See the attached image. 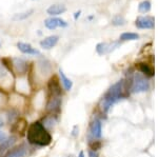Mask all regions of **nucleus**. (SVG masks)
Wrapping results in <instances>:
<instances>
[{
  "label": "nucleus",
  "instance_id": "obj_7",
  "mask_svg": "<svg viewBox=\"0 0 158 157\" xmlns=\"http://www.w3.org/2000/svg\"><path fill=\"white\" fill-rule=\"evenodd\" d=\"M44 25L47 29L54 31L57 27H67L69 23L65 20L58 18V17H50V18L44 20Z\"/></svg>",
  "mask_w": 158,
  "mask_h": 157
},
{
  "label": "nucleus",
  "instance_id": "obj_27",
  "mask_svg": "<svg viewBox=\"0 0 158 157\" xmlns=\"http://www.w3.org/2000/svg\"><path fill=\"white\" fill-rule=\"evenodd\" d=\"M80 16H81V10H79V11L74 13V15H73L74 20H75V21H77V20L79 19V17H80Z\"/></svg>",
  "mask_w": 158,
  "mask_h": 157
},
{
  "label": "nucleus",
  "instance_id": "obj_14",
  "mask_svg": "<svg viewBox=\"0 0 158 157\" xmlns=\"http://www.w3.org/2000/svg\"><path fill=\"white\" fill-rule=\"evenodd\" d=\"M12 64L16 73H18L20 75L25 74L27 72V62L22 58H14Z\"/></svg>",
  "mask_w": 158,
  "mask_h": 157
},
{
  "label": "nucleus",
  "instance_id": "obj_28",
  "mask_svg": "<svg viewBox=\"0 0 158 157\" xmlns=\"http://www.w3.org/2000/svg\"><path fill=\"white\" fill-rule=\"evenodd\" d=\"M7 135L6 132H2V131H0V143H2V141L4 140V139H6Z\"/></svg>",
  "mask_w": 158,
  "mask_h": 157
},
{
  "label": "nucleus",
  "instance_id": "obj_26",
  "mask_svg": "<svg viewBox=\"0 0 158 157\" xmlns=\"http://www.w3.org/2000/svg\"><path fill=\"white\" fill-rule=\"evenodd\" d=\"M101 148V143L98 140V139H96V140H93V143H91V150L93 151H97L98 149Z\"/></svg>",
  "mask_w": 158,
  "mask_h": 157
},
{
  "label": "nucleus",
  "instance_id": "obj_15",
  "mask_svg": "<svg viewBox=\"0 0 158 157\" xmlns=\"http://www.w3.org/2000/svg\"><path fill=\"white\" fill-rule=\"evenodd\" d=\"M65 11H67V6L64 4H52L47 9V14L50 15L51 17H57L63 14Z\"/></svg>",
  "mask_w": 158,
  "mask_h": 157
},
{
  "label": "nucleus",
  "instance_id": "obj_32",
  "mask_svg": "<svg viewBox=\"0 0 158 157\" xmlns=\"http://www.w3.org/2000/svg\"><path fill=\"white\" fill-rule=\"evenodd\" d=\"M3 125H4V121H3V119H2L1 117H0V128H2Z\"/></svg>",
  "mask_w": 158,
  "mask_h": 157
},
{
  "label": "nucleus",
  "instance_id": "obj_24",
  "mask_svg": "<svg viewBox=\"0 0 158 157\" xmlns=\"http://www.w3.org/2000/svg\"><path fill=\"white\" fill-rule=\"evenodd\" d=\"M17 119H18V112L15 110H11L7 114V120H9L10 123L15 122Z\"/></svg>",
  "mask_w": 158,
  "mask_h": 157
},
{
  "label": "nucleus",
  "instance_id": "obj_31",
  "mask_svg": "<svg viewBox=\"0 0 158 157\" xmlns=\"http://www.w3.org/2000/svg\"><path fill=\"white\" fill-rule=\"evenodd\" d=\"M78 157H85V152H83V151H80V152H79Z\"/></svg>",
  "mask_w": 158,
  "mask_h": 157
},
{
  "label": "nucleus",
  "instance_id": "obj_2",
  "mask_svg": "<svg viewBox=\"0 0 158 157\" xmlns=\"http://www.w3.org/2000/svg\"><path fill=\"white\" fill-rule=\"evenodd\" d=\"M124 90H126V81L123 79L117 81L115 85L110 88V90L106 93V95L100 101V109L104 114L109 112L114 103H116L117 101H119L126 96Z\"/></svg>",
  "mask_w": 158,
  "mask_h": 157
},
{
  "label": "nucleus",
  "instance_id": "obj_17",
  "mask_svg": "<svg viewBox=\"0 0 158 157\" xmlns=\"http://www.w3.org/2000/svg\"><path fill=\"white\" fill-rule=\"evenodd\" d=\"M138 70L142 75H144L146 77H153L154 76V70L150 67L148 63L141 62L138 63Z\"/></svg>",
  "mask_w": 158,
  "mask_h": 157
},
{
  "label": "nucleus",
  "instance_id": "obj_30",
  "mask_svg": "<svg viewBox=\"0 0 158 157\" xmlns=\"http://www.w3.org/2000/svg\"><path fill=\"white\" fill-rule=\"evenodd\" d=\"M78 131H79V128H78V126H74L73 132H72V136H74V137H76V136H77V134H78Z\"/></svg>",
  "mask_w": 158,
  "mask_h": 157
},
{
  "label": "nucleus",
  "instance_id": "obj_13",
  "mask_svg": "<svg viewBox=\"0 0 158 157\" xmlns=\"http://www.w3.org/2000/svg\"><path fill=\"white\" fill-rule=\"evenodd\" d=\"M27 154V147L25 145H20L13 148L6 154V157H24Z\"/></svg>",
  "mask_w": 158,
  "mask_h": 157
},
{
  "label": "nucleus",
  "instance_id": "obj_4",
  "mask_svg": "<svg viewBox=\"0 0 158 157\" xmlns=\"http://www.w3.org/2000/svg\"><path fill=\"white\" fill-rule=\"evenodd\" d=\"M135 27L139 30H152L155 27V20L152 16H139L135 20Z\"/></svg>",
  "mask_w": 158,
  "mask_h": 157
},
{
  "label": "nucleus",
  "instance_id": "obj_22",
  "mask_svg": "<svg viewBox=\"0 0 158 157\" xmlns=\"http://www.w3.org/2000/svg\"><path fill=\"white\" fill-rule=\"evenodd\" d=\"M39 64V68L41 69V72L43 74H48V73L51 71V63L45 59H42L41 61L38 62Z\"/></svg>",
  "mask_w": 158,
  "mask_h": 157
},
{
  "label": "nucleus",
  "instance_id": "obj_29",
  "mask_svg": "<svg viewBox=\"0 0 158 157\" xmlns=\"http://www.w3.org/2000/svg\"><path fill=\"white\" fill-rule=\"evenodd\" d=\"M89 157H98V153L96 151L90 150L89 151Z\"/></svg>",
  "mask_w": 158,
  "mask_h": 157
},
{
  "label": "nucleus",
  "instance_id": "obj_16",
  "mask_svg": "<svg viewBox=\"0 0 158 157\" xmlns=\"http://www.w3.org/2000/svg\"><path fill=\"white\" fill-rule=\"evenodd\" d=\"M59 76H60V81H61V85H63L65 91H71L73 88V81L68 77L67 75L64 74L62 70L59 69Z\"/></svg>",
  "mask_w": 158,
  "mask_h": 157
},
{
  "label": "nucleus",
  "instance_id": "obj_33",
  "mask_svg": "<svg viewBox=\"0 0 158 157\" xmlns=\"http://www.w3.org/2000/svg\"><path fill=\"white\" fill-rule=\"evenodd\" d=\"M93 18H94V15H91V16L88 17V20H93Z\"/></svg>",
  "mask_w": 158,
  "mask_h": 157
},
{
  "label": "nucleus",
  "instance_id": "obj_20",
  "mask_svg": "<svg viewBox=\"0 0 158 157\" xmlns=\"http://www.w3.org/2000/svg\"><path fill=\"white\" fill-rule=\"evenodd\" d=\"M152 9V3L150 0H143L138 4V12L141 14H147L151 11Z\"/></svg>",
  "mask_w": 158,
  "mask_h": 157
},
{
  "label": "nucleus",
  "instance_id": "obj_25",
  "mask_svg": "<svg viewBox=\"0 0 158 157\" xmlns=\"http://www.w3.org/2000/svg\"><path fill=\"white\" fill-rule=\"evenodd\" d=\"M7 75H9V71L6 70V68L4 67L1 62H0V81H1L2 79H6L7 77Z\"/></svg>",
  "mask_w": 158,
  "mask_h": 157
},
{
  "label": "nucleus",
  "instance_id": "obj_3",
  "mask_svg": "<svg viewBox=\"0 0 158 157\" xmlns=\"http://www.w3.org/2000/svg\"><path fill=\"white\" fill-rule=\"evenodd\" d=\"M130 81H131L130 90H131L132 93L146 92L150 88L149 80H148V78L144 75H142L141 73H135V74H133Z\"/></svg>",
  "mask_w": 158,
  "mask_h": 157
},
{
  "label": "nucleus",
  "instance_id": "obj_9",
  "mask_svg": "<svg viewBox=\"0 0 158 157\" xmlns=\"http://www.w3.org/2000/svg\"><path fill=\"white\" fill-rule=\"evenodd\" d=\"M90 135L94 140L101 138V135H102V123L99 119H95L92 122L90 128Z\"/></svg>",
  "mask_w": 158,
  "mask_h": 157
},
{
  "label": "nucleus",
  "instance_id": "obj_18",
  "mask_svg": "<svg viewBox=\"0 0 158 157\" xmlns=\"http://www.w3.org/2000/svg\"><path fill=\"white\" fill-rule=\"evenodd\" d=\"M139 38H140V36H139V34H137V33L124 32L120 35L119 40H120V41H133V40H138Z\"/></svg>",
  "mask_w": 158,
  "mask_h": 157
},
{
  "label": "nucleus",
  "instance_id": "obj_21",
  "mask_svg": "<svg viewBox=\"0 0 158 157\" xmlns=\"http://www.w3.org/2000/svg\"><path fill=\"white\" fill-rule=\"evenodd\" d=\"M111 23L112 25H114V27H122V25H124L127 23V20L122 15H116V16H114L113 18H112Z\"/></svg>",
  "mask_w": 158,
  "mask_h": 157
},
{
  "label": "nucleus",
  "instance_id": "obj_8",
  "mask_svg": "<svg viewBox=\"0 0 158 157\" xmlns=\"http://www.w3.org/2000/svg\"><path fill=\"white\" fill-rule=\"evenodd\" d=\"M16 143H17L16 136H7L6 139H4L2 143H0V156L7 153L15 146Z\"/></svg>",
  "mask_w": 158,
  "mask_h": 157
},
{
  "label": "nucleus",
  "instance_id": "obj_10",
  "mask_svg": "<svg viewBox=\"0 0 158 157\" xmlns=\"http://www.w3.org/2000/svg\"><path fill=\"white\" fill-rule=\"evenodd\" d=\"M48 90H49L51 96H61V87L60 82L57 77H52L48 83Z\"/></svg>",
  "mask_w": 158,
  "mask_h": 157
},
{
  "label": "nucleus",
  "instance_id": "obj_23",
  "mask_svg": "<svg viewBox=\"0 0 158 157\" xmlns=\"http://www.w3.org/2000/svg\"><path fill=\"white\" fill-rule=\"evenodd\" d=\"M56 123V120H55V118L53 117V115H50V116H48V117H45L44 118V120H43V126H44L45 129H51V128H53L54 126V125Z\"/></svg>",
  "mask_w": 158,
  "mask_h": 157
},
{
  "label": "nucleus",
  "instance_id": "obj_1",
  "mask_svg": "<svg viewBox=\"0 0 158 157\" xmlns=\"http://www.w3.org/2000/svg\"><path fill=\"white\" fill-rule=\"evenodd\" d=\"M27 141L31 145L47 147L52 143V136L40 121L31 123L27 132Z\"/></svg>",
  "mask_w": 158,
  "mask_h": 157
},
{
  "label": "nucleus",
  "instance_id": "obj_5",
  "mask_svg": "<svg viewBox=\"0 0 158 157\" xmlns=\"http://www.w3.org/2000/svg\"><path fill=\"white\" fill-rule=\"evenodd\" d=\"M62 99L61 96H50L45 105V111L50 114H57L60 112Z\"/></svg>",
  "mask_w": 158,
  "mask_h": 157
},
{
  "label": "nucleus",
  "instance_id": "obj_34",
  "mask_svg": "<svg viewBox=\"0 0 158 157\" xmlns=\"http://www.w3.org/2000/svg\"><path fill=\"white\" fill-rule=\"evenodd\" d=\"M0 48H1V42H0Z\"/></svg>",
  "mask_w": 158,
  "mask_h": 157
},
{
  "label": "nucleus",
  "instance_id": "obj_19",
  "mask_svg": "<svg viewBox=\"0 0 158 157\" xmlns=\"http://www.w3.org/2000/svg\"><path fill=\"white\" fill-rule=\"evenodd\" d=\"M34 10L31 9L29 11H25V12H22V13H17V14H15L14 16H13V20L14 21H22V20H25L27 19L29 17L32 16L33 14H34Z\"/></svg>",
  "mask_w": 158,
  "mask_h": 157
},
{
  "label": "nucleus",
  "instance_id": "obj_12",
  "mask_svg": "<svg viewBox=\"0 0 158 157\" xmlns=\"http://www.w3.org/2000/svg\"><path fill=\"white\" fill-rule=\"evenodd\" d=\"M17 49H18L22 54H27V55H38L40 56V52L38 50H36L35 48H33L30 43L27 42H17Z\"/></svg>",
  "mask_w": 158,
  "mask_h": 157
},
{
  "label": "nucleus",
  "instance_id": "obj_6",
  "mask_svg": "<svg viewBox=\"0 0 158 157\" xmlns=\"http://www.w3.org/2000/svg\"><path fill=\"white\" fill-rule=\"evenodd\" d=\"M120 44V40L119 41H113V42H99L96 45V52L99 55H106L113 52L114 50L117 49Z\"/></svg>",
  "mask_w": 158,
  "mask_h": 157
},
{
  "label": "nucleus",
  "instance_id": "obj_11",
  "mask_svg": "<svg viewBox=\"0 0 158 157\" xmlns=\"http://www.w3.org/2000/svg\"><path fill=\"white\" fill-rule=\"evenodd\" d=\"M58 41H59V36H57V35H51V36L45 37L44 39H42L40 41V47L43 50H51L54 47H56Z\"/></svg>",
  "mask_w": 158,
  "mask_h": 157
}]
</instances>
